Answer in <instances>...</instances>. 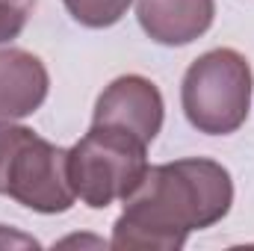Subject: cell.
I'll return each mask as SVG.
<instances>
[{"mask_svg":"<svg viewBox=\"0 0 254 251\" xmlns=\"http://www.w3.org/2000/svg\"><path fill=\"white\" fill-rule=\"evenodd\" d=\"M234 204L231 172L207 157H187L148 166L142 184L125 198V210L113 225V249L187 246L192 231L213 228Z\"/></svg>","mask_w":254,"mask_h":251,"instance_id":"obj_1","label":"cell"},{"mask_svg":"<svg viewBox=\"0 0 254 251\" xmlns=\"http://www.w3.org/2000/svg\"><path fill=\"white\" fill-rule=\"evenodd\" d=\"M0 195L36 213H65L77 195L68 181V148L36 130L0 122Z\"/></svg>","mask_w":254,"mask_h":251,"instance_id":"obj_2","label":"cell"},{"mask_svg":"<svg viewBox=\"0 0 254 251\" xmlns=\"http://www.w3.org/2000/svg\"><path fill=\"white\" fill-rule=\"evenodd\" d=\"M148 172V145L119 127L92 125L89 133L68 148V181L74 195L92 207L107 210L125 201Z\"/></svg>","mask_w":254,"mask_h":251,"instance_id":"obj_3","label":"cell"},{"mask_svg":"<svg viewBox=\"0 0 254 251\" xmlns=\"http://www.w3.org/2000/svg\"><path fill=\"white\" fill-rule=\"evenodd\" d=\"M181 104L198 133L228 136L246 125L252 110V65L234 48L201 54L187 68Z\"/></svg>","mask_w":254,"mask_h":251,"instance_id":"obj_4","label":"cell"},{"mask_svg":"<svg viewBox=\"0 0 254 251\" xmlns=\"http://www.w3.org/2000/svg\"><path fill=\"white\" fill-rule=\"evenodd\" d=\"M166 119V104L154 80L142 74H125L116 77L95 101L92 125L119 127L133 133L139 142L151 145L157 133L163 130Z\"/></svg>","mask_w":254,"mask_h":251,"instance_id":"obj_5","label":"cell"},{"mask_svg":"<svg viewBox=\"0 0 254 251\" xmlns=\"http://www.w3.org/2000/svg\"><path fill=\"white\" fill-rule=\"evenodd\" d=\"M136 18L148 39L181 48L213 27L216 0H136Z\"/></svg>","mask_w":254,"mask_h":251,"instance_id":"obj_6","label":"cell"},{"mask_svg":"<svg viewBox=\"0 0 254 251\" xmlns=\"http://www.w3.org/2000/svg\"><path fill=\"white\" fill-rule=\"evenodd\" d=\"M51 89L48 68L39 57L21 48L0 51V122L33 116Z\"/></svg>","mask_w":254,"mask_h":251,"instance_id":"obj_7","label":"cell"},{"mask_svg":"<svg viewBox=\"0 0 254 251\" xmlns=\"http://www.w3.org/2000/svg\"><path fill=\"white\" fill-rule=\"evenodd\" d=\"M63 3L68 15L89 30H104L119 24L133 6V0H63Z\"/></svg>","mask_w":254,"mask_h":251,"instance_id":"obj_8","label":"cell"},{"mask_svg":"<svg viewBox=\"0 0 254 251\" xmlns=\"http://www.w3.org/2000/svg\"><path fill=\"white\" fill-rule=\"evenodd\" d=\"M30 12H33V0H0V45L21 36Z\"/></svg>","mask_w":254,"mask_h":251,"instance_id":"obj_9","label":"cell"},{"mask_svg":"<svg viewBox=\"0 0 254 251\" xmlns=\"http://www.w3.org/2000/svg\"><path fill=\"white\" fill-rule=\"evenodd\" d=\"M6 246L12 249V246H39V243H36L33 237H24V234H15V231H9V234H6V228L0 225V249H6Z\"/></svg>","mask_w":254,"mask_h":251,"instance_id":"obj_10","label":"cell"}]
</instances>
